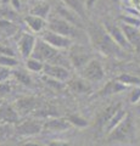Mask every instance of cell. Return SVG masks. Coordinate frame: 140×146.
Returning <instances> with one entry per match:
<instances>
[{
    "label": "cell",
    "mask_w": 140,
    "mask_h": 146,
    "mask_svg": "<svg viewBox=\"0 0 140 146\" xmlns=\"http://www.w3.org/2000/svg\"><path fill=\"white\" fill-rule=\"evenodd\" d=\"M56 13H57V16H60L61 18H64V20L70 22V23H72L73 26L78 27L80 29L84 28V20L83 18L77 15L76 12L70 10V9L67 6H65L64 4H61V5H58L56 7Z\"/></svg>",
    "instance_id": "16"
},
{
    "label": "cell",
    "mask_w": 140,
    "mask_h": 146,
    "mask_svg": "<svg viewBox=\"0 0 140 146\" xmlns=\"http://www.w3.org/2000/svg\"><path fill=\"white\" fill-rule=\"evenodd\" d=\"M88 36L94 49L105 56H115L118 58H124L127 51L117 45L113 39L111 38L104 26H99L96 23H92L88 28Z\"/></svg>",
    "instance_id": "1"
},
{
    "label": "cell",
    "mask_w": 140,
    "mask_h": 146,
    "mask_svg": "<svg viewBox=\"0 0 140 146\" xmlns=\"http://www.w3.org/2000/svg\"><path fill=\"white\" fill-rule=\"evenodd\" d=\"M79 77L88 80L89 83H98L105 78V70L100 60L98 58H92L82 70H79Z\"/></svg>",
    "instance_id": "5"
},
{
    "label": "cell",
    "mask_w": 140,
    "mask_h": 146,
    "mask_svg": "<svg viewBox=\"0 0 140 146\" xmlns=\"http://www.w3.org/2000/svg\"><path fill=\"white\" fill-rule=\"evenodd\" d=\"M121 107H122V104L121 102L112 104V105H108L106 108H104L102 111L99 113L98 117H96V119H95V127L98 128L99 131H102V133H104L106 124L110 122L112 116H113Z\"/></svg>",
    "instance_id": "14"
},
{
    "label": "cell",
    "mask_w": 140,
    "mask_h": 146,
    "mask_svg": "<svg viewBox=\"0 0 140 146\" xmlns=\"http://www.w3.org/2000/svg\"><path fill=\"white\" fill-rule=\"evenodd\" d=\"M1 5H10V0H0Z\"/></svg>",
    "instance_id": "44"
},
{
    "label": "cell",
    "mask_w": 140,
    "mask_h": 146,
    "mask_svg": "<svg viewBox=\"0 0 140 146\" xmlns=\"http://www.w3.org/2000/svg\"><path fill=\"white\" fill-rule=\"evenodd\" d=\"M139 29H140V28H139Z\"/></svg>",
    "instance_id": "48"
},
{
    "label": "cell",
    "mask_w": 140,
    "mask_h": 146,
    "mask_svg": "<svg viewBox=\"0 0 140 146\" xmlns=\"http://www.w3.org/2000/svg\"><path fill=\"white\" fill-rule=\"evenodd\" d=\"M117 79H118L122 84L127 85L128 88L129 86H139L140 85V78L137 76L130 74V73H122V74L117 77Z\"/></svg>",
    "instance_id": "26"
},
{
    "label": "cell",
    "mask_w": 140,
    "mask_h": 146,
    "mask_svg": "<svg viewBox=\"0 0 140 146\" xmlns=\"http://www.w3.org/2000/svg\"><path fill=\"white\" fill-rule=\"evenodd\" d=\"M92 83H89L88 80L83 79L82 77L79 78H71L67 82V86L68 89L72 90L76 94H87L92 91Z\"/></svg>",
    "instance_id": "20"
},
{
    "label": "cell",
    "mask_w": 140,
    "mask_h": 146,
    "mask_svg": "<svg viewBox=\"0 0 140 146\" xmlns=\"http://www.w3.org/2000/svg\"><path fill=\"white\" fill-rule=\"evenodd\" d=\"M44 66L45 63L37 60L34 57H29L26 60V68L28 72H32V73H43L44 70Z\"/></svg>",
    "instance_id": "25"
},
{
    "label": "cell",
    "mask_w": 140,
    "mask_h": 146,
    "mask_svg": "<svg viewBox=\"0 0 140 146\" xmlns=\"http://www.w3.org/2000/svg\"><path fill=\"white\" fill-rule=\"evenodd\" d=\"M119 21H121V23H123V25L140 28V17L132 15V13H123V15H121Z\"/></svg>",
    "instance_id": "28"
},
{
    "label": "cell",
    "mask_w": 140,
    "mask_h": 146,
    "mask_svg": "<svg viewBox=\"0 0 140 146\" xmlns=\"http://www.w3.org/2000/svg\"><path fill=\"white\" fill-rule=\"evenodd\" d=\"M85 1V7H87V11H90L93 10L94 6H95V4L98 0H84Z\"/></svg>",
    "instance_id": "39"
},
{
    "label": "cell",
    "mask_w": 140,
    "mask_h": 146,
    "mask_svg": "<svg viewBox=\"0 0 140 146\" xmlns=\"http://www.w3.org/2000/svg\"><path fill=\"white\" fill-rule=\"evenodd\" d=\"M128 113H129V112L127 111V110H124L123 107H121V108L118 110V111H117V112L115 113V115L112 116V118L110 119V122H108L107 124H106L105 130H104V134L107 135L108 133H110V131L113 130L115 128H116L117 125H118L119 123H121L122 121H123L125 117L128 116Z\"/></svg>",
    "instance_id": "22"
},
{
    "label": "cell",
    "mask_w": 140,
    "mask_h": 146,
    "mask_svg": "<svg viewBox=\"0 0 140 146\" xmlns=\"http://www.w3.org/2000/svg\"><path fill=\"white\" fill-rule=\"evenodd\" d=\"M43 74L51 77L54 79H57L60 82H68L71 79V72L68 68L58 65H52V63H45Z\"/></svg>",
    "instance_id": "12"
},
{
    "label": "cell",
    "mask_w": 140,
    "mask_h": 146,
    "mask_svg": "<svg viewBox=\"0 0 140 146\" xmlns=\"http://www.w3.org/2000/svg\"><path fill=\"white\" fill-rule=\"evenodd\" d=\"M37 43V38L32 33H22L21 36L17 40V49L21 54V56L27 60L32 56L33 50Z\"/></svg>",
    "instance_id": "11"
},
{
    "label": "cell",
    "mask_w": 140,
    "mask_h": 146,
    "mask_svg": "<svg viewBox=\"0 0 140 146\" xmlns=\"http://www.w3.org/2000/svg\"><path fill=\"white\" fill-rule=\"evenodd\" d=\"M60 54H61L60 50L52 48L50 44H48L42 38H39L37 39L33 54L31 57L37 58V60L42 61L44 63H54L57 60V57L60 56Z\"/></svg>",
    "instance_id": "4"
},
{
    "label": "cell",
    "mask_w": 140,
    "mask_h": 146,
    "mask_svg": "<svg viewBox=\"0 0 140 146\" xmlns=\"http://www.w3.org/2000/svg\"><path fill=\"white\" fill-rule=\"evenodd\" d=\"M130 5H133L135 7V11L138 12V9L140 7V0H129Z\"/></svg>",
    "instance_id": "40"
},
{
    "label": "cell",
    "mask_w": 140,
    "mask_h": 146,
    "mask_svg": "<svg viewBox=\"0 0 140 146\" xmlns=\"http://www.w3.org/2000/svg\"><path fill=\"white\" fill-rule=\"evenodd\" d=\"M25 25L31 29L33 33H43L45 28L48 27V21L42 17L33 16V15H27L23 18Z\"/></svg>",
    "instance_id": "19"
},
{
    "label": "cell",
    "mask_w": 140,
    "mask_h": 146,
    "mask_svg": "<svg viewBox=\"0 0 140 146\" xmlns=\"http://www.w3.org/2000/svg\"><path fill=\"white\" fill-rule=\"evenodd\" d=\"M0 55H6V56L16 57V52L10 45H7L5 43H0Z\"/></svg>",
    "instance_id": "34"
},
{
    "label": "cell",
    "mask_w": 140,
    "mask_h": 146,
    "mask_svg": "<svg viewBox=\"0 0 140 146\" xmlns=\"http://www.w3.org/2000/svg\"><path fill=\"white\" fill-rule=\"evenodd\" d=\"M17 31H19L17 26L13 25L11 21L0 18V32H3V33L6 35H13Z\"/></svg>",
    "instance_id": "27"
},
{
    "label": "cell",
    "mask_w": 140,
    "mask_h": 146,
    "mask_svg": "<svg viewBox=\"0 0 140 146\" xmlns=\"http://www.w3.org/2000/svg\"><path fill=\"white\" fill-rule=\"evenodd\" d=\"M128 101L132 105H137L140 101V85L133 86V89L128 94Z\"/></svg>",
    "instance_id": "32"
},
{
    "label": "cell",
    "mask_w": 140,
    "mask_h": 146,
    "mask_svg": "<svg viewBox=\"0 0 140 146\" xmlns=\"http://www.w3.org/2000/svg\"><path fill=\"white\" fill-rule=\"evenodd\" d=\"M0 146H19L13 141H0Z\"/></svg>",
    "instance_id": "42"
},
{
    "label": "cell",
    "mask_w": 140,
    "mask_h": 146,
    "mask_svg": "<svg viewBox=\"0 0 140 146\" xmlns=\"http://www.w3.org/2000/svg\"><path fill=\"white\" fill-rule=\"evenodd\" d=\"M72 127L70 121L64 117H48L44 121L43 124V131L45 134H55V133H62V131L68 130Z\"/></svg>",
    "instance_id": "10"
},
{
    "label": "cell",
    "mask_w": 140,
    "mask_h": 146,
    "mask_svg": "<svg viewBox=\"0 0 140 146\" xmlns=\"http://www.w3.org/2000/svg\"><path fill=\"white\" fill-rule=\"evenodd\" d=\"M42 80L48 86L52 88L54 90H62V89L65 88V83H64V82H60V80H57V79H54V78H51V77H48V76H45V74H43Z\"/></svg>",
    "instance_id": "30"
},
{
    "label": "cell",
    "mask_w": 140,
    "mask_h": 146,
    "mask_svg": "<svg viewBox=\"0 0 140 146\" xmlns=\"http://www.w3.org/2000/svg\"><path fill=\"white\" fill-rule=\"evenodd\" d=\"M11 76H12V70H11V68L0 66V83L7 82Z\"/></svg>",
    "instance_id": "35"
},
{
    "label": "cell",
    "mask_w": 140,
    "mask_h": 146,
    "mask_svg": "<svg viewBox=\"0 0 140 146\" xmlns=\"http://www.w3.org/2000/svg\"><path fill=\"white\" fill-rule=\"evenodd\" d=\"M21 116L17 112L15 106L9 105L7 102H3L0 105V122L9 125H16L20 123Z\"/></svg>",
    "instance_id": "13"
},
{
    "label": "cell",
    "mask_w": 140,
    "mask_h": 146,
    "mask_svg": "<svg viewBox=\"0 0 140 146\" xmlns=\"http://www.w3.org/2000/svg\"><path fill=\"white\" fill-rule=\"evenodd\" d=\"M138 130H139V134H140V116H139V119H138Z\"/></svg>",
    "instance_id": "45"
},
{
    "label": "cell",
    "mask_w": 140,
    "mask_h": 146,
    "mask_svg": "<svg viewBox=\"0 0 140 146\" xmlns=\"http://www.w3.org/2000/svg\"><path fill=\"white\" fill-rule=\"evenodd\" d=\"M12 76L19 83L23 84L26 86H32L33 85V80H32V77L29 76L28 71H25V70H13L12 71Z\"/></svg>",
    "instance_id": "24"
},
{
    "label": "cell",
    "mask_w": 140,
    "mask_h": 146,
    "mask_svg": "<svg viewBox=\"0 0 140 146\" xmlns=\"http://www.w3.org/2000/svg\"><path fill=\"white\" fill-rule=\"evenodd\" d=\"M104 28L106 29V32L108 33V35L113 39V42L118 45L119 48H122L124 51H130V50H134L132 48V45L128 43L127 38L124 35V32L122 29L121 25H116L113 22H110V21H104Z\"/></svg>",
    "instance_id": "7"
},
{
    "label": "cell",
    "mask_w": 140,
    "mask_h": 146,
    "mask_svg": "<svg viewBox=\"0 0 140 146\" xmlns=\"http://www.w3.org/2000/svg\"><path fill=\"white\" fill-rule=\"evenodd\" d=\"M12 91V85L9 82H4V83H0V99H4L9 96Z\"/></svg>",
    "instance_id": "33"
},
{
    "label": "cell",
    "mask_w": 140,
    "mask_h": 146,
    "mask_svg": "<svg viewBox=\"0 0 140 146\" xmlns=\"http://www.w3.org/2000/svg\"><path fill=\"white\" fill-rule=\"evenodd\" d=\"M122 29L124 32V35L127 38L128 43L132 45L133 49H140V29L137 27H132V26H127L121 23Z\"/></svg>",
    "instance_id": "21"
},
{
    "label": "cell",
    "mask_w": 140,
    "mask_h": 146,
    "mask_svg": "<svg viewBox=\"0 0 140 146\" xmlns=\"http://www.w3.org/2000/svg\"><path fill=\"white\" fill-rule=\"evenodd\" d=\"M134 110H135V112H137V115L140 116V101L137 105H134Z\"/></svg>",
    "instance_id": "43"
},
{
    "label": "cell",
    "mask_w": 140,
    "mask_h": 146,
    "mask_svg": "<svg viewBox=\"0 0 140 146\" xmlns=\"http://www.w3.org/2000/svg\"><path fill=\"white\" fill-rule=\"evenodd\" d=\"M10 6L15 11H20L21 10V0H10Z\"/></svg>",
    "instance_id": "37"
},
{
    "label": "cell",
    "mask_w": 140,
    "mask_h": 146,
    "mask_svg": "<svg viewBox=\"0 0 140 146\" xmlns=\"http://www.w3.org/2000/svg\"><path fill=\"white\" fill-rule=\"evenodd\" d=\"M40 38L57 50H68L73 45V39L55 33V32H52L50 29H45L42 33Z\"/></svg>",
    "instance_id": "8"
},
{
    "label": "cell",
    "mask_w": 140,
    "mask_h": 146,
    "mask_svg": "<svg viewBox=\"0 0 140 146\" xmlns=\"http://www.w3.org/2000/svg\"><path fill=\"white\" fill-rule=\"evenodd\" d=\"M67 119L70 121L72 127L80 128V129H83V128H87L89 125L88 121L85 119L84 117L80 116V115H70L68 117H67Z\"/></svg>",
    "instance_id": "29"
},
{
    "label": "cell",
    "mask_w": 140,
    "mask_h": 146,
    "mask_svg": "<svg viewBox=\"0 0 140 146\" xmlns=\"http://www.w3.org/2000/svg\"><path fill=\"white\" fill-rule=\"evenodd\" d=\"M61 1L65 6H67L70 10L76 12L77 15L80 16L83 20L85 18V12H87L85 1H83V0H61Z\"/></svg>",
    "instance_id": "23"
},
{
    "label": "cell",
    "mask_w": 140,
    "mask_h": 146,
    "mask_svg": "<svg viewBox=\"0 0 140 146\" xmlns=\"http://www.w3.org/2000/svg\"><path fill=\"white\" fill-rule=\"evenodd\" d=\"M67 56L70 58V62L72 67L74 70H82V68L87 65V63L94 58L93 54L89 51V50L83 46V45H79V44H73L72 46L68 49V54Z\"/></svg>",
    "instance_id": "6"
},
{
    "label": "cell",
    "mask_w": 140,
    "mask_h": 146,
    "mask_svg": "<svg viewBox=\"0 0 140 146\" xmlns=\"http://www.w3.org/2000/svg\"><path fill=\"white\" fill-rule=\"evenodd\" d=\"M51 6L46 0H34L32 6L29 7V15L42 17L44 20H48L50 16Z\"/></svg>",
    "instance_id": "18"
},
{
    "label": "cell",
    "mask_w": 140,
    "mask_h": 146,
    "mask_svg": "<svg viewBox=\"0 0 140 146\" xmlns=\"http://www.w3.org/2000/svg\"><path fill=\"white\" fill-rule=\"evenodd\" d=\"M1 104H3V100H1V99H0V105H1Z\"/></svg>",
    "instance_id": "47"
},
{
    "label": "cell",
    "mask_w": 140,
    "mask_h": 146,
    "mask_svg": "<svg viewBox=\"0 0 140 146\" xmlns=\"http://www.w3.org/2000/svg\"><path fill=\"white\" fill-rule=\"evenodd\" d=\"M20 146H45V145L40 144V143H34V141H29V143H23Z\"/></svg>",
    "instance_id": "41"
},
{
    "label": "cell",
    "mask_w": 140,
    "mask_h": 146,
    "mask_svg": "<svg viewBox=\"0 0 140 146\" xmlns=\"http://www.w3.org/2000/svg\"><path fill=\"white\" fill-rule=\"evenodd\" d=\"M128 89L129 88L127 85L122 84L121 82L116 78V79L108 80L107 83L96 93V96L98 98H105V96H110V95L119 94V93H122V91H125Z\"/></svg>",
    "instance_id": "17"
},
{
    "label": "cell",
    "mask_w": 140,
    "mask_h": 146,
    "mask_svg": "<svg viewBox=\"0 0 140 146\" xmlns=\"http://www.w3.org/2000/svg\"><path fill=\"white\" fill-rule=\"evenodd\" d=\"M9 129H10L9 124H5V123H1V122H0V138L5 135V134L7 133Z\"/></svg>",
    "instance_id": "38"
},
{
    "label": "cell",
    "mask_w": 140,
    "mask_h": 146,
    "mask_svg": "<svg viewBox=\"0 0 140 146\" xmlns=\"http://www.w3.org/2000/svg\"><path fill=\"white\" fill-rule=\"evenodd\" d=\"M46 146H72V144L67 140H50Z\"/></svg>",
    "instance_id": "36"
},
{
    "label": "cell",
    "mask_w": 140,
    "mask_h": 146,
    "mask_svg": "<svg viewBox=\"0 0 140 146\" xmlns=\"http://www.w3.org/2000/svg\"><path fill=\"white\" fill-rule=\"evenodd\" d=\"M0 66L7 67V68H15L19 66V60L16 57L6 56V55H0Z\"/></svg>",
    "instance_id": "31"
},
{
    "label": "cell",
    "mask_w": 140,
    "mask_h": 146,
    "mask_svg": "<svg viewBox=\"0 0 140 146\" xmlns=\"http://www.w3.org/2000/svg\"><path fill=\"white\" fill-rule=\"evenodd\" d=\"M13 106L20 113V116H28L29 113L37 111L38 100L34 96H23L16 100Z\"/></svg>",
    "instance_id": "15"
},
{
    "label": "cell",
    "mask_w": 140,
    "mask_h": 146,
    "mask_svg": "<svg viewBox=\"0 0 140 146\" xmlns=\"http://www.w3.org/2000/svg\"><path fill=\"white\" fill-rule=\"evenodd\" d=\"M111 1L113 3V4H118V3H121V1H122V0H111Z\"/></svg>",
    "instance_id": "46"
},
{
    "label": "cell",
    "mask_w": 140,
    "mask_h": 146,
    "mask_svg": "<svg viewBox=\"0 0 140 146\" xmlns=\"http://www.w3.org/2000/svg\"><path fill=\"white\" fill-rule=\"evenodd\" d=\"M48 29H50V31L61 34V35L68 36V38H71V39L78 38V36H80V33H82V29L80 28L73 26L72 23L67 22L66 20L61 18L60 16H57V15L49 18Z\"/></svg>",
    "instance_id": "3"
},
{
    "label": "cell",
    "mask_w": 140,
    "mask_h": 146,
    "mask_svg": "<svg viewBox=\"0 0 140 146\" xmlns=\"http://www.w3.org/2000/svg\"><path fill=\"white\" fill-rule=\"evenodd\" d=\"M138 127L130 113L112 131H110L105 141L106 144H133L137 140Z\"/></svg>",
    "instance_id": "2"
},
{
    "label": "cell",
    "mask_w": 140,
    "mask_h": 146,
    "mask_svg": "<svg viewBox=\"0 0 140 146\" xmlns=\"http://www.w3.org/2000/svg\"><path fill=\"white\" fill-rule=\"evenodd\" d=\"M44 121L35 119V118H28L23 122H20L15 125V131L19 136H33L43 131Z\"/></svg>",
    "instance_id": "9"
}]
</instances>
